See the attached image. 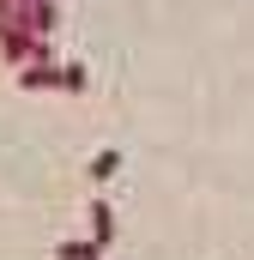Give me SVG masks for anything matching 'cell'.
I'll return each mask as SVG.
<instances>
[{
  "mask_svg": "<svg viewBox=\"0 0 254 260\" xmlns=\"http://www.w3.org/2000/svg\"><path fill=\"white\" fill-rule=\"evenodd\" d=\"M85 218H91V242L109 254V242H115V206L103 194H91V206H85Z\"/></svg>",
  "mask_w": 254,
  "mask_h": 260,
  "instance_id": "1",
  "label": "cell"
},
{
  "mask_svg": "<svg viewBox=\"0 0 254 260\" xmlns=\"http://www.w3.org/2000/svg\"><path fill=\"white\" fill-rule=\"evenodd\" d=\"M12 73H18V91H61V67H49V61H24Z\"/></svg>",
  "mask_w": 254,
  "mask_h": 260,
  "instance_id": "2",
  "label": "cell"
},
{
  "mask_svg": "<svg viewBox=\"0 0 254 260\" xmlns=\"http://www.w3.org/2000/svg\"><path fill=\"white\" fill-rule=\"evenodd\" d=\"M115 176H121V145H103V151L91 157V182L103 188V182H115Z\"/></svg>",
  "mask_w": 254,
  "mask_h": 260,
  "instance_id": "3",
  "label": "cell"
},
{
  "mask_svg": "<svg viewBox=\"0 0 254 260\" xmlns=\"http://www.w3.org/2000/svg\"><path fill=\"white\" fill-rule=\"evenodd\" d=\"M55 260H103V248L85 236V242H55Z\"/></svg>",
  "mask_w": 254,
  "mask_h": 260,
  "instance_id": "4",
  "label": "cell"
},
{
  "mask_svg": "<svg viewBox=\"0 0 254 260\" xmlns=\"http://www.w3.org/2000/svg\"><path fill=\"white\" fill-rule=\"evenodd\" d=\"M61 91H73V97H79V91H91V73H85L79 61H67V67H61Z\"/></svg>",
  "mask_w": 254,
  "mask_h": 260,
  "instance_id": "5",
  "label": "cell"
}]
</instances>
